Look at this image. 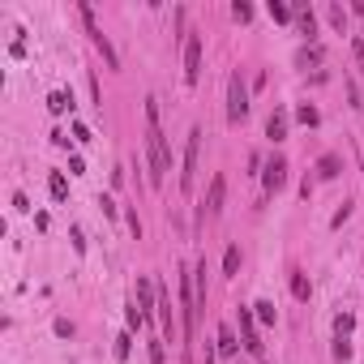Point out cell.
Instances as JSON below:
<instances>
[{"instance_id": "3957f363", "label": "cell", "mask_w": 364, "mask_h": 364, "mask_svg": "<svg viewBox=\"0 0 364 364\" xmlns=\"http://www.w3.org/2000/svg\"><path fill=\"white\" fill-rule=\"evenodd\" d=\"M245 116H249V86H245L240 73H232V77H228V120L240 124Z\"/></svg>"}, {"instance_id": "30bf717a", "label": "cell", "mask_w": 364, "mask_h": 364, "mask_svg": "<svg viewBox=\"0 0 364 364\" xmlns=\"http://www.w3.org/2000/svg\"><path fill=\"white\" fill-rule=\"evenodd\" d=\"M266 137H270V141H283V137H287V112H283V107L270 112V120H266Z\"/></svg>"}, {"instance_id": "484cf974", "label": "cell", "mask_w": 364, "mask_h": 364, "mask_svg": "<svg viewBox=\"0 0 364 364\" xmlns=\"http://www.w3.org/2000/svg\"><path fill=\"white\" fill-rule=\"evenodd\" d=\"M317 60H321V48H317V43H313V48H304V52H300V65H317Z\"/></svg>"}, {"instance_id": "cb8c5ba5", "label": "cell", "mask_w": 364, "mask_h": 364, "mask_svg": "<svg viewBox=\"0 0 364 364\" xmlns=\"http://www.w3.org/2000/svg\"><path fill=\"white\" fill-rule=\"evenodd\" d=\"M129 351H133V334H120V338H116V355L129 360Z\"/></svg>"}, {"instance_id": "7a4b0ae2", "label": "cell", "mask_w": 364, "mask_h": 364, "mask_svg": "<svg viewBox=\"0 0 364 364\" xmlns=\"http://www.w3.org/2000/svg\"><path fill=\"white\" fill-rule=\"evenodd\" d=\"M77 18H82V26H86V35H90V43H95V48L103 52V60H107V65L116 69V65H120V56H116V48H112V39L103 35V26H99V18H95V9H90V5H77Z\"/></svg>"}, {"instance_id": "4fadbf2b", "label": "cell", "mask_w": 364, "mask_h": 364, "mask_svg": "<svg viewBox=\"0 0 364 364\" xmlns=\"http://www.w3.org/2000/svg\"><path fill=\"white\" fill-rule=\"evenodd\" d=\"M219 355H236V334H232V326H219Z\"/></svg>"}, {"instance_id": "7c38bea8", "label": "cell", "mask_w": 364, "mask_h": 364, "mask_svg": "<svg viewBox=\"0 0 364 364\" xmlns=\"http://www.w3.org/2000/svg\"><path fill=\"white\" fill-rule=\"evenodd\" d=\"M48 107H52V116H60V112H69V107H73V99H69L65 90H52V95H48Z\"/></svg>"}, {"instance_id": "f1b7e54d", "label": "cell", "mask_w": 364, "mask_h": 364, "mask_svg": "<svg viewBox=\"0 0 364 364\" xmlns=\"http://www.w3.org/2000/svg\"><path fill=\"white\" fill-rule=\"evenodd\" d=\"M150 364H167V355H163V343H150Z\"/></svg>"}, {"instance_id": "8fae6325", "label": "cell", "mask_w": 364, "mask_h": 364, "mask_svg": "<svg viewBox=\"0 0 364 364\" xmlns=\"http://www.w3.org/2000/svg\"><path fill=\"white\" fill-rule=\"evenodd\" d=\"M338 171H343V159L338 154H321L317 159V180H334Z\"/></svg>"}, {"instance_id": "5b68a950", "label": "cell", "mask_w": 364, "mask_h": 364, "mask_svg": "<svg viewBox=\"0 0 364 364\" xmlns=\"http://www.w3.org/2000/svg\"><path fill=\"white\" fill-rule=\"evenodd\" d=\"M202 77V35H185V82L198 86Z\"/></svg>"}, {"instance_id": "9a60e30c", "label": "cell", "mask_w": 364, "mask_h": 364, "mask_svg": "<svg viewBox=\"0 0 364 364\" xmlns=\"http://www.w3.org/2000/svg\"><path fill=\"white\" fill-rule=\"evenodd\" d=\"M296 120H300V124H309V129H313V124H317V120H321V112H317V107H313V103H304V107H296Z\"/></svg>"}, {"instance_id": "44dd1931", "label": "cell", "mask_w": 364, "mask_h": 364, "mask_svg": "<svg viewBox=\"0 0 364 364\" xmlns=\"http://www.w3.org/2000/svg\"><path fill=\"white\" fill-rule=\"evenodd\" d=\"M137 309H141V317H146V309H150V283H146V279L137 283Z\"/></svg>"}, {"instance_id": "ffe728a7", "label": "cell", "mask_w": 364, "mask_h": 364, "mask_svg": "<svg viewBox=\"0 0 364 364\" xmlns=\"http://www.w3.org/2000/svg\"><path fill=\"white\" fill-rule=\"evenodd\" d=\"M351 326H355V317H351V313H338V317H334V334H343V338H347V334H351Z\"/></svg>"}, {"instance_id": "4316f807", "label": "cell", "mask_w": 364, "mask_h": 364, "mask_svg": "<svg viewBox=\"0 0 364 364\" xmlns=\"http://www.w3.org/2000/svg\"><path fill=\"white\" fill-rule=\"evenodd\" d=\"M326 14H330V22H334V26H338V31H343V26H347V14H343V9H338V5H330V9H326Z\"/></svg>"}, {"instance_id": "4dcf8cb0", "label": "cell", "mask_w": 364, "mask_h": 364, "mask_svg": "<svg viewBox=\"0 0 364 364\" xmlns=\"http://www.w3.org/2000/svg\"><path fill=\"white\" fill-rule=\"evenodd\" d=\"M206 364H215V360H206Z\"/></svg>"}, {"instance_id": "d4e9b609", "label": "cell", "mask_w": 364, "mask_h": 364, "mask_svg": "<svg viewBox=\"0 0 364 364\" xmlns=\"http://www.w3.org/2000/svg\"><path fill=\"white\" fill-rule=\"evenodd\" d=\"M347 355H351V343L343 334H334V360H347Z\"/></svg>"}, {"instance_id": "6da1fadb", "label": "cell", "mask_w": 364, "mask_h": 364, "mask_svg": "<svg viewBox=\"0 0 364 364\" xmlns=\"http://www.w3.org/2000/svg\"><path fill=\"white\" fill-rule=\"evenodd\" d=\"M146 154H150V185L159 189L167 180V167H171V154H167V137L159 129V103L146 99Z\"/></svg>"}, {"instance_id": "5bb4252c", "label": "cell", "mask_w": 364, "mask_h": 364, "mask_svg": "<svg viewBox=\"0 0 364 364\" xmlns=\"http://www.w3.org/2000/svg\"><path fill=\"white\" fill-rule=\"evenodd\" d=\"M296 22H300V31H304L309 39L317 35V18H313V9H300V14H296Z\"/></svg>"}, {"instance_id": "9c48e42d", "label": "cell", "mask_w": 364, "mask_h": 364, "mask_svg": "<svg viewBox=\"0 0 364 364\" xmlns=\"http://www.w3.org/2000/svg\"><path fill=\"white\" fill-rule=\"evenodd\" d=\"M159 321H163V334L176 338V309H171V296L159 287Z\"/></svg>"}, {"instance_id": "e0dca14e", "label": "cell", "mask_w": 364, "mask_h": 364, "mask_svg": "<svg viewBox=\"0 0 364 364\" xmlns=\"http://www.w3.org/2000/svg\"><path fill=\"white\" fill-rule=\"evenodd\" d=\"M48 189H52V198H56V202H65V193H69V180H65V176H52V180H48Z\"/></svg>"}, {"instance_id": "603a6c76", "label": "cell", "mask_w": 364, "mask_h": 364, "mask_svg": "<svg viewBox=\"0 0 364 364\" xmlns=\"http://www.w3.org/2000/svg\"><path fill=\"white\" fill-rule=\"evenodd\" d=\"M270 18H274V22H291V9L279 5V0H270Z\"/></svg>"}, {"instance_id": "277c9868", "label": "cell", "mask_w": 364, "mask_h": 364, "mask_svg": "<svg viewBox=\"0 0 364 364\" xmlns=\"http://www.w3.org/2000/svg\"><path fill=\"white\" fill-rule=\"evenodd\" d=\"M198 159H202V129H189V146H185V171H180V189H193V176H198Z\"/></svg>"}, {"instance_id": "52a82bcc", "label": "cell", "mask_w": 364, "mask_h": 364, "mask_svg": "<svg viewBox=\"0 0 364 364\" xmlns=\"http://www.w3.org/2000/svg\"><path fill=\"white\" fill-rule=\"evenodd\" d=\"M223 198H228V180L215 176V180H210V189H206V202H202V219H215V215L223 210Z\"/></svg>"}, {"instance_id": "83f0119b", "label": "cell", "mask_w": 364, "mask_h": 364, "mask_svg": "<svg viewBox=\"0 0 364 364\" xmlns=\"http://www.w3.org/2000/svg\"><path fill=\"white\" fill-rule=\"evenodd\" d=\"M347 219H351V202H343V210H338V215H334V219H330V228H343V223H347Z\"/></svg>"}, {"instance_id": "8992f818", "label": "cell", "mask_w": 364, "mask_h": 364, "mask_svg": "<svg viewBox=\"0 0 364 364\" xmlns=\"http://www.w3.org/2000/svg\"><path fill=\"white\" fill-rule=\"evenodd\" d=\"M262 185H266V193H279V189L287 185V159H283V154H274V159L266 163V171H262Z\"/></svg>"}, {"instance_id": "f546056e", "label": "cell", "mask_w": 364, "mask_h": 364, "mask_svg": "<svg viewBox=\"0 0 364 364\" xmlns=\"http://www.w3.org/2000/svg\"><path fill=\"white\" fill-rule=\"evenodd\" d=\"M355 65H360V73H364V43L355 39Z\"/></svg>"}, {"instance_id": "2e32d148", "label": "cell", "mask_w": 364, "mask_h": 364, "mask_svg": "<svg viewBox=\"0 0 364 364\" xmlns=\"http://www.w3.org/2000/svg\"><path fill=\"white\" fill-rule=\"evenodd\" d=\"M236 270H240V249L232 245V249L223 253V274H236Z\"/></svg>"}, {"instance_id": "d6986e66", "label": "cell", "mask_w": 364, "mask_h": 364, "mask_svg": "<svg viewBox=\"0 0 364 364\" xmlns=\"http://www.w3.org/2000/svg\"><path fill=\"white\" fill-rule=\"evenodd\" d=\"M253 309H257V321H266V326H274V304H270V300H257Z\"/></svg>"}, {"instance_id": "7402d4cb", "label": "cell", "mask_w": 364, "mask_h": 364, "mask_svg": "<svg viewBox=\"0 0 364 364\" xmlns=\"http://www.w3.org/2000/svg\"><path fill=\"white\" fill-rule=\"evenodd\" d=\"M232 18H236V22H249V18H253V5H245V0H236V5H232Z\"/></svg>"}, {"instance_id": "ac0fdd59", "label": "cell", "mask_w": 364, "mask_h": 364, "mask_svg": "<svg viewBox=\"0 0 364 364\" xmlns=\"http://www.w3.org/2000/svg\"><path fill=\"white\" fill-rule=\"evenodd\" d=\"M291 296L296 300H309V279L304 274H291Z\"/></svg>"}, {"instance_id": "ba28073f", "label": "cell", "mask_w": 364, "mask_h": 364, "mask_svg": "<svg viewBox=\"0 0 364 364\" xmlns=\"http://www.w3.org/2000/svg\"><path fill=\"white\" fill-rule=\"evenodd\" d=\"M240 334H245V351H253V355H262V338H257V321H253V313H249V309H240Z\"/></svg>"}]
</instances>
